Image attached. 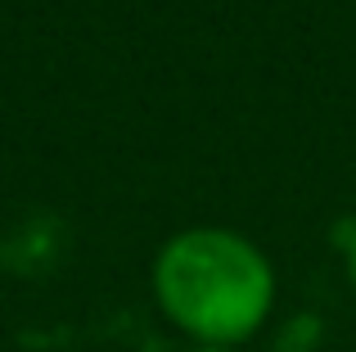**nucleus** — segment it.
Listing matches in <instances>:
<instances>
[{"instance_id": "obj_1", "label": "nucleus", "mask_w": 356, "mask_h": 352, "mask_svg": "<svg viewBox=\"0 0 356 352\" xmlns=\"http://www.w3.org/2000/svg\"><path fill=\"white\" fill-rule=\"evenodd\" d=\"M154 289L172 326L194 335L203 348H235L270 317L275 271L243 235L199 226L163 244L154 262Z\"/></svg>"}, {"instance_id": "obj_2", "label": "nucleus", "mask_w": 356, "mask_h": 352, "mask_svg": "<svg viewBox=\"0 0 356 352\" xmlns=\"http://www.w3.org/2000/svg\"><path fill=\"white\" fill-rule=\"evenodd\" d=\"M343 248H348V275H352V289H356V230L348 235V244H343Z\"/></svg>"}, {"instance_id": "obj_3", "label": "nucleus", "mask_w": 356, "mask_h": 352, "mask_svg": "<svg viewBox=\"0 0 356 352\" xmlns=\"http://www.w3.org/2000/svg\"><path fill=\"white\" fill-rule=\"evenodd\" d=\"M194 352H230V348H203V344H199V348H194Z\"/></svg>"}]
</instances>
